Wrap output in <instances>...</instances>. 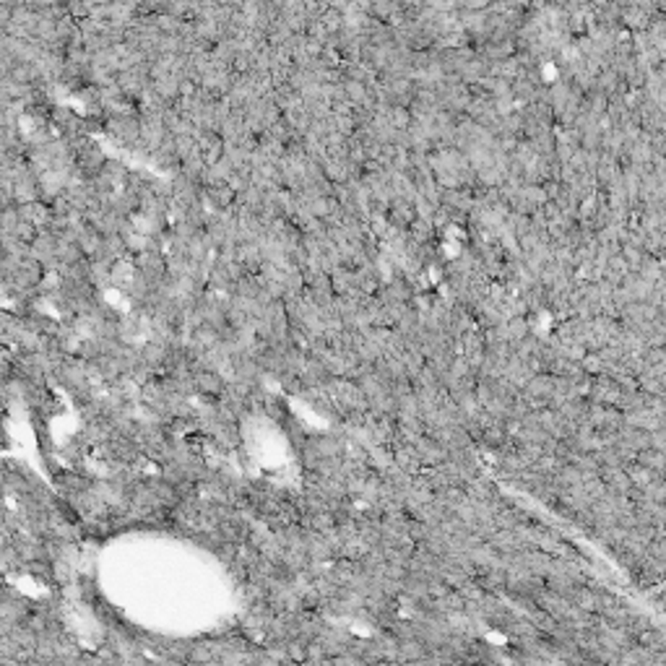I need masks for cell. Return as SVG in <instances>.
<instances>
[{
  "mask_svg": "<svg viewBox=\"0 0 666 666\" xmlns=\"http://www.w3.org/2000/svg\"><path fill=\"white\" fill-rule=\"evenodd\" d=\"M193 388L206 398H219L227 391V382L216 370H196L193 372Z\"/></svg>",
  "mask_w": 666,
  "mask_h": 666,
  "instance_id": "1",
  "label": "cell"
},
{
  "mask_svg": "<svg viewBox=\"0 0 666 666\" xmlns=\"http://www.w3.org/2000/svg\"><path fill=\"white\" fill-rule=\"evenodd\" d=\"M635 641L641 643L643 648H648V651H661L664 648V635L656 628H648V625H645V630H641L635 635Z\"/></svg>",
  "mask_w": 666,
  "mask_h": 666,
  "instance_id": "2",
  "label": "cell"
},
{
  "mask_svg": "<svg viewBox=\"0 0 666 666\" xmlns=\"http://www.w3.org/2000/svg\"><path fill=\"white\" fill-rule=\"evenodd\" d=\"M187 658H190V661H209L211 648H209V645H196V648L187 654Z\"/></svg>",
  "mask_w": 666,
  "mask_h": 666,
  "instance_id": "3",
  "label": "cell"
}]
</instances>
